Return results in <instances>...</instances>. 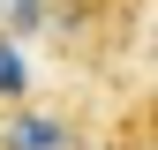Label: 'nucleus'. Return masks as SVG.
<instances>
[{
  "label": "nucleus",
  "mask_w": 158,
  "mask_h": 150,
  "mask_svg": "<svg viewBox=\"0 0 158 150\" xmlns=\"http://www.w3.org/2000/svg\"><path fill=\"white\" fill-rule=\"evenodd\" d=\"M0 150H68V128L53 112H15L8 135H0Z\"/></svg>",
  "instance_id": "obj_1"
},
{
  "label": "nucleus",
  "mask_w": 158,
  "mask_h": 150,
  "mask_svg": "<svg viewBox=\"0 0 158 150\" xmlns=\"http://www.w3.org/2000/svg\"><path fill=\"white\" fill-rule=\"evenodd\" d=\"M23 83H30L23 53H15V38H0V98H23Z\"/></svg>",
  "instance_id": "obj_2"
},
{
  "label": "nucleus",
  "mask_w": 158,
  "mask_h": 150,
  "mask_svg": "<svg viewBox=\"0 0 158 150\" xmlns=\"http://www.w3.org/2000/svg\"><path fill=\"white\" fill-rule=\"evenodd\" d=\"M0 23H8L15 38H23V30H38V23H45V0H0Z\"/></svg>",
  "instance_id": "obj_3"
}]
</instances>
